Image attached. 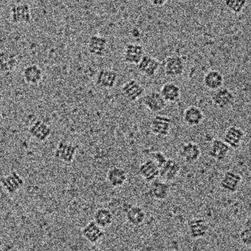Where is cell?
<instances>
[{
  "label": "cell",
  "instance_id": "obj_1",
  "mask_svg": "<svg viewBox=\"0 0 251 251\" xmlns=\"http://www.w3.org/2000/svg\"><path fill=\"white\" fill-rule=\"evenodd\" d=\"M10 20L13 24H30L32 11L27 3L14 4L10 9Z\"/></svg>",
  "mask_w": 251,
  "mask_h": 251
},
{
  "label": "cell",
  "instance_id": "obj_2",
  "mask_svg": "<svg viewBox=\"0 0 251 251\" xmlns=\"http://www.w3.org/2000/svg\"><path fill=\"white\" fill-rule=\"evenodd\" d=\"M78 148L77 145L66 141H61L58 142L55 148L54 157L61 162L71 164L75 158Z\"/></svg>",
  "mask_w": 251,
  "mask_h": 251
},
{
  "label": "cell",
  "instance_id": "obj_3",
  "mask_svg": "<svg viewBox=\"0 0 251 251\" xmlns=\"http://www.w3.org/2000/svg\"><path fill=\"white\" fill-rule=\"evenodd\" d=\"M211 100L214 108L223 110L231 107L236 98L234 94L230 89L221 87L214 91Z\"/></svg>",
  "mask_w": 251,
  "mask_h": 251
},
{
  "label": "cell",
  "instance_id": "obj_4",
  "mask_svg": "<svg viewBox=\"0 0 251 251\" xmlns=\"http://www.w3.org/2000/svg\"><path fill=\"white\" fill-rule=\"evenodd\" d=\"M0 184L7 193L12 195L17 193L24 186L25 180L17 171H11L9 174L0 178Z\"/></svg>",
  "mask_w": 251,
  "mask_h": 251
},
{
  "label": "cell",
  "instance_id": "obj_5",
  "mask_svg": "<svg viewBox=\"0 0 251 251\" xmlns=\"http://www.w3.org/2000/svg\"><path fill=\"white\" fill-rule=\"evenodd\" d=\"M164 73L167 77H177L183 74L185 70L184 60L179 55H171L164 61Z\"/></svg>",
  "mask_w": 251,
  "mask_h": 251
},
{
  "label": "cell",
  "instance_id": "obj_6",
  "mask_svg": "<svg viewBox=\"0 0 251 251\" xmlns=\"http://www.w3.org/2000/svg\"><path fill=\"white\" fill-rule=\"evenodd\" d=\"M172 128V120L164 115H156L151 120L150 129L154 135L165 137L170 134Z\"/></svg>",
  "mask_w": 251,
  "mask_h": 251
},
{
  "label": "cell",
  "instance_id": "obj_7",
  "mask_svg": "<svg viewBox=\"0 0 251 251\" xmlns=\"http://www.w3.org/2000/svg\"><path fill=\"white\" fill-rule=\"evenodd\" d=\"M178 152L180 158L188 164L196 162L201 155V150L199 145L193 142L182 143L179 148Z\"/></svg>",
  "mask_w": 251,
  "mask_h": 251
},
{
  "label": "cell",
  "instance_id": "obj_8",
  "mask_svg": "<svg viewBox=\"0 0 251 251\" xmlns=\"http://www.w3.org/2000/svg\"><path fill=\"white\" fill-rule=\"evenodd\" d=\"M242 176L232 170L226 171L220 179V186L224 192L233 194L237 192L242 183Z\"/></svg>",
  "mask_w": 251,
  "mask_h": 251
},
{
  "label": "cell",
  "instance_id": "obj_9",
  "mask_svg": "<svg viewBox=\"0 0 251 251\" xmlns=\"http://www.w3.org/2000/svg\"><path fill=\"white\" fill-rule=\"evenodd\" d=\"M161 64L158 60L150 55H144L143 58L136 65L138 71L148 77H152L155 75L159 70Z\"/></svg>",
  "mask_w": 251,
  "mask_h": 251
},
{
  "label": "cell",
  "instance_id": "obj_10",
  "mask_svg": "<svg viewBox=\"0 0 251 251\" xmlns=\"http://www.w3.org/2000/svg\"><path fill=\"white\" fill-rule=\"evenodd\" d=\"M143 104L147 109L152 113L161 112L167 105V102L160 92L155 91H152L145 95L143 98Z\"/></svg>",
  "mask_w": 251,
  "mask_h": 251
},
{
  "label": "cell",
  "instance_id": "obj_11",
  "mask_svg": "<svg viewBox=\"0 0 251 251\" xmlns=\"http://www.w3.org/2000/svg\"><path fill=\"white\" fill-rule=\"evenodd\" d=\"M145 55V49L142 45L139 44H127L125 47L123 61L126 64L137 65Z\"/></svg>",
  "mask_w": 251,
  "mask_h": 251
},
{
  "label": "cell",
  "instance_id": "obj_12",
  "mask_svg": "<svg viewBox=\"0 0 251 251\" xmlns=\"http://www.w3.org/2000/svg\"><path fill=\"white\" fill-rule=\"evenodd\" d=\"M122 95L125 99L130 102H135L142 98L145 94V89L139 82L136 80H130L126 82L122 87Z\"/></svg>",
  "mask_w": 251,
  "mask_h": 251
},
{
  "label": "cell",
  "instance_id": "obj_13",
  "mask_svg": "<svg viewBox=\"0 0 251 251\" xmlns=\"http://www.w3.org/2000/svg\"><path fill=\"white\" fill-rule=\"evenodd\" d=\"M30 136L39 142H45L50 137L52 129L42 120H36L28 129Z\"/></svg>",
  "mask_w": 251,
  "mask_h": 251
},
{
  "label": "cell",
  "instance_id": "obj_14",
  "mask_svg": "<svg viewBox=\"0 0 251 251\" xmlns=\"http://www.w3.org/2000/svg\"><path fill=\"white\" fill-rule=\"evenodd\" d=\"M87 50L94 56H105L108 50V40L104 36L93 35L88 41Z\"/></svg>",
  "mask_w": 251,
  "mask_h": 251
},
{
  "label": "cell",
  "instance_id": "obj_15",
  "mask_svg": "<svg viewBox=\"0 0 251 251\" xmlns=\"http://www.w3.org/2000/svg\"><path fill=\"white\" fill-rule=\"evenodd\" d=\"M17 54L8 50H0V73L8 75L14 73L18 66Z\"/></svg>",
  "mask_w": 251,
  "mask_h": 251
},
{
  "label": "cell",
  "instance_id": "obj_16",
  "mask_svg": "<svg viewBox=\"0 0 251 251\" xmlns=\"http://www.w3.org/2000/svg\"><path fill=\"white\" fill-rule=\"evenodd\" d=\"M245 138V133L237 126H230L226 129L223 140L230 149L236 150L241 146Z\"/></svg>",
  "mask_w": 251,
  "mask_h": 251
},
{
  "label": "cell",
  "instance_id": "obj_17",
  "mask_svg": "<svg viewBox=\"0 0 251 251\" xmlns=\"http://www.w3.org/2000/svg\"><path fill=\"white\" fill-rule=\"evenodd\" d=\"M181 170L180 163L173 158L167 159L159 168V177L164 181H173Z\"/></svg>",
  "mask_w": 251,
  "mask_h": 251
},
{
  "label": "cell",
  "instance_id": "obj_18",
  "mask_svg": "<svg viewBox=\"0 0 251 251\" xmlns=\"http://www.w3.org/2000/svg\"><path fill=\"white\" fill-rule=\"evenodd\" d=\"M118 74L110 69H102L98 72L96 77V84L101 89H111L117 84Z\"/></svg>",
  "mask_w": 251,
  "mask_h": 251
},
{
  "label": "cell",
  "instance_id": "obj_19",
  "mask_svg": "<svg viewBox=\"0 0 251 251\" xmlns=\"http://www.w3.org/2000/svg\"><path fill=\"white\" fill-rule=\"evenodd\" d=\"M170 192V186L164 180H155L151 182L148 194L152 199L164 201L168 198Z\"/></svg>",
  "mask_w": 251,
  "mask_h": 251
},
{
  "label": "cell",
  "instance_id": "obj_20",
  "mask_svg": "<svg viewBox=\"0 0 251 251\" xmlns=\"http://www.w3.org/2000/svg\"><path fill=\"white\" fill-rule=\"evenodd\" d=\"M188 229L191 238L194 239H201L208 235L209 226L203 219L195 218L188 222Z\"/></svg>",
  "mask_w": 251,
  "mask_h": 251
},
{
  "label": "cell",
  "instance_id": "obj_21",
  "mask_svg": "<svg viewBox=\"0 0 251 251\" xmlns=\"http://www.w3.org/2000/svg\"><path fill=\"white\" fill-rule=\"evenodd\" d=\"M23 77L27 84L36 86L43 80V70L37 64H30L23 70Z\"/></svg>",
  "mask_w": 251,
  "mask_h": 251
},
{
  "label": "cell",
  "instance_id": "obj_22",
  "mask_svg": "<svg viewBox=\"0 0 251 251\" xmlns=\"http://www.w3.org/2000/svg\"><path fill=\"white\" fill-rule=\"evenodd\" d=\"M230 148L228 145L220 139H216L211 142L208 155L217 161H223L228 155Z\"/></svg>",
  "mask_w": 251,
  "mask_h": 251
},
{
  "label": "cell",
  "instance_id": "obj_23",
  "mask_svg": "<svg viewBox=\"0 0 251 251\" xmlns=\"http://www.w3.org/2000/svg\"><path fill=\"white\" fill-rule=\"evenodd\" d=\"M183 120L185 124L189 127H196L203 121L204 114L198 106L190 105L183 111Z\"/></svg>",
  "mask_w": 251,
  "mask_h": 251
},
{
  "label": "cell",
  "instance_id": "obj_24",
  "mask_svg": "<svg viewBox=\"0 0 251 251\" xmlns=\"http://www.w3.org/2000/svg\"><path fill=\"white\" fill-rule=\"evenodd\" d=\"M83 237L92 244H96L105 236L103 229L96 224L95 221L88 223L82 229Z\"/></svg>",
  "mask_w": 251,
  "mask_h": 251
},
{
  "label": "cell",
  "instance_id": "obj_25",
  "mask_svg": "<svg viewBox=\"0 0 251 251\" xmlns=\"http://www.w3.org/2000/svg\"><path fill=\"white\" fill-rule=\"evenodd\" d=\"M139 173L145 181L151 183L159 177V167L150 158L139 165Z\"/></svg>",
  "mask_w": 251,
  "mask_h": 251
},
{
  "label": "cell",
  "instance_id": "obj_26",
  "mask_svg": "<svg viewBox=\"0 0 251 251\" xmlns=\"http://www.w3.org/2000/svg\"><path fill=\"white\" fill-rule=\"evenodd\" d=\"M108 183L114 188H120L125 185L127 180V172L120 167H113L108 170L106 175Z\"/></svg>",
  "mask_w": 251,
  "mask_h": 251
},
{
  "label": "cell",
  "instance_id": "obj_27",
  "mask_svg": "<svg viewBox=\"0 0 251 251\" xmlns=\"http://www.w3.org/2000/svg\"><path fill=\"white\" fill-rule=\"evenodd\" d=\"M224 81V76L218 70H210L203 77L204 86L213 92L223 87Z\"/></svg>",
  "mask_w": 251,
  "mask_h": 251
},
{
  "label": "cell",
  "instance_id": "obj_28",
  "mask_svg": "<svg viewBox=\"0 0 251 251\" xmlns=\"http://www.w3.org/2000/svg\"><path fill=\"white\" fill-rule=\"evenodd\" d=\"M125 213L126 220L132 226H141L146 219V214L143 208L137 205H130L125 209Z\"/></svg>",
  "mask_w": 251,
  "mask_h": 251
},
{
  "label": "cell",
  "instance_id": "obj_29",
  "mask_svg": "<svg viewBox=\"0 0 251 251\" xmlns=\"http://www.w3.org/2000/svg\"><path fill=\"white\" fill-rule=\"evenodd\" d=\"M160 94L166 102L173 103L177 102L181 96V90L180 87L173 82H169L163 85Z\"/></svg>",
  "mask_w": 251,
  "mask_h": 251
},
{
  "label": "cell",
  "instance_id": "obj_30",
  "mask_svg": "<svg viewBox=\"0 0 251 251\" xmlns=\"http://www.w3.org/2000/svg\"><path fill=\"white\" fill-rule=\"evenodd\" d=\"M114 214L108 208H98L94 214V221L102 229L109 227L114 221Z\"/></svg>",
  "mask_w": 251,
  "mask_h": 251
},
{
  "label": "cell",
  "instance_id": "obj_31",
  "mask_svg": "<svg viewBox=\"0 0 251 251\" xmlns=\"http://www.w3.org/2000/svg\"><path fill=\"white\" fill-rule=\"evenodd\" d=\"M239 239L242 245L247 247L251 246V218H248L245 225L239 233Z\"/></svg>",
  "mask_w": 251,
  "mask_h": 251
},
{
  "label": "cell",
  "instance_id": "obj_32",
  "mask_svg": "<svg viewBox=\"0 0 251 251\" xmlns=\"http://www.w3.org/2000/svg\"><path fill=\"white\" fill-rule=\"evenodd\" d=\"M226 8L234 14H239L245 9L247 0H225Z\"/></svg>",
  "mask_w": 251,
  "mask_h": 251
},
{
  "label": "cell",
  "instance_id": "obj_33",
  "mask_svg": "<svg viewBox=\"0 0 251 251\" xmlns=\"http://www.w3.org/2000/svg\"><path fill=\"white\" fill-rule=\"evenodd\" d=\"M150 155H151V159H152L158 165L159 168L165 163L167 159V157L164 155V154H163L160 151L151 152Z\"/></svg>",
  "mask_w": 251,
  "mask_h": 251
},
{
  "label": "cell",
  "instance_id": "obj_34",
  "mask_svg": "<svg viewBox=\"0 0 251 251\" xmlns=\"http://www.w3.org/2000/svg\"><path fill=\"white\" fill-rule=\"evenodd\" d=\"M168 1L169 0H149L151 5L155 7H158V8L164 6L165 4L167 3Z\"/></svg>",
  "mask_w": 251,
  "mask_h": 251
},
{
  "label": "cell",
  "instance_id": "obj_35",
  "mask_svg": "<svg viewBox=\"0 0 251 251\" xmlns=\"http://www.w3.org/2000/svg\"><path fill=\"white\" fill-rule=\"evenodd\" d=\"M130 35L133 39H138L142 36V32H141L140 29L138 28V27H133L130 30Z\"/></svg>",
  "mask_w": 251,
  "mask_h": 251
},
{
  "label": "cell",
  "instance_id": "obj_36",
  "mask_svg": "<svg viewBox=\"0 0 251 251\" xmlns=\"http://www.w3.org/2000/svg\"><path fill=\"white\" fill-rule=\"evenodd\" d=\"M2 110L0 109V120H1V119H2Z\"/></svg>",
  "mask_w": 251,
  "mask_h": 251
}]
</instances>
